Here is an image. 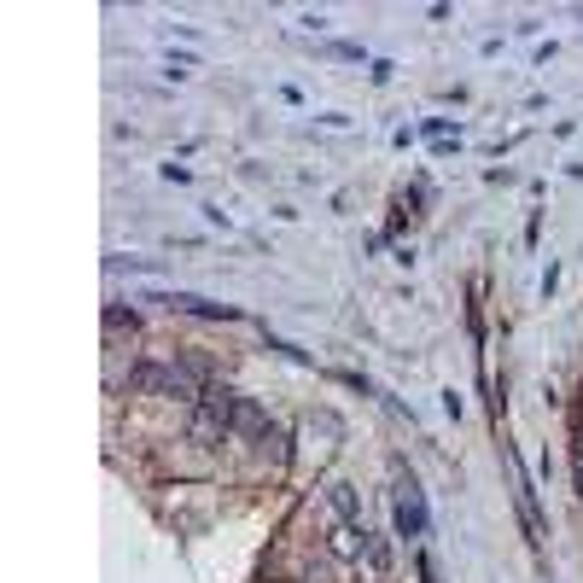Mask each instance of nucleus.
I'll list each match as a JSON object with an SVG mask.
<instances>
[{
    "label": "nucleus",
    "instance_id": "2",
    "mask_svg": "<svg viewBox=\"0 0 583 583\" xmlns=\"http://www.w3.org/2000/svg\"><path fill=\"white\" fill-rule=\"evenodd\" d=\"M333 502H339V514L356 525V496H350V484H333Z\"/></svg>",
    "mask_w": 583,
    "mask_h": 583
},
{
    "label": "nucleus",
    "instance_id": "1",
    "mask_svg": "<svg viewBox=\"0 0 583 583\" xmlns=\"http://www.w3.org/2000/svg\"><path fill=\"white\" fill-rule=\"evenodd\" d=\"M397 525H403V537H426V508H420L414 479L403 484V496H397Z\"/></svg>",
    "mask_w": 583,
    "mask_h": 583
}]
</instances>
